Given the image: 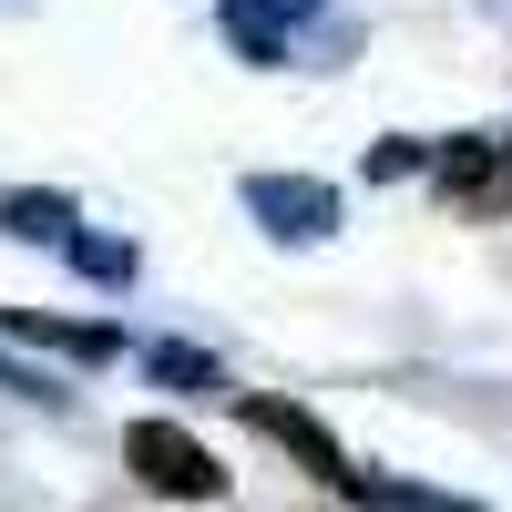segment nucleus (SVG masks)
<instances>
[{
    "instance_id": "f257e3e1",
    "label": "nucleus",
    "mask_w": 512,
    "mask_h": 512,
    "mask_svg": "<svg viewBox=\"0 0 512 512\" xmlns=\"http://www.w3.org/2000/svg\"><path fill=\"white\" fill-rule=\"evenodd\" d=\"M123 461H134L164 502H216L226 492V461L205 451L195 431H175V420H134V431H123Z\"/></svg>"
},
{
    "instance_id": "f03ea898",
    "label": "nucleus",
    "mask_w": 512,
    "mask_h": 512,
    "mask_svg": "<svg viewBox=\"0 0 512 512\" xmlns=\"http://www.w3.org/2000/svg\"><path fill=\"white\" fill-rule=\"evenodd\" d=\"M246 420H256V431H267V441H287V451H308V461H318V472H328L338 492H369V472H349V451H338V441L318 431L308 410H287V400H246Z\"/></svg>"
}]
</instances>
